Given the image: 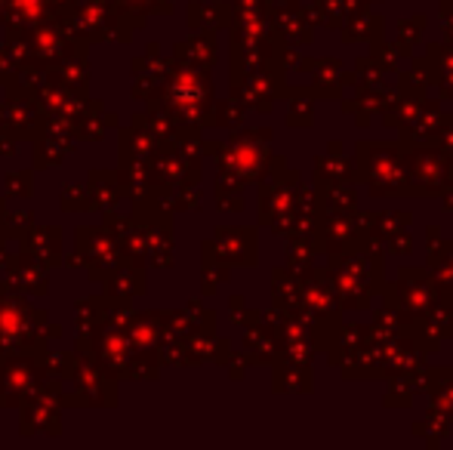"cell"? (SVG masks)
<instances>
[{"mask_svg":"<svg viewBox=\"0 0 453 450\" xmlns=\"http://www.w3.org/2000/svg\"><path fill=\"white\" fill-rule=\"evenodd\" d=\"M355 186H367L370 198H392L407 201L413 198L411 170H407V145L401 142H380V139H364L355 145L352 161Z\"/></svg>","mask_w":453,"mask_h":450,"instance_id":"cell-1","label":"cell"},{"mask_svg":"<svg viewBox=\"0 0 453 450\" xmlns=\"http://www.w3.org/2000/svg\"><path fill=\"white\" fill-rule=\"evenodd\" d=\"M330 278H334L336 300L342 309H370V300L382 290V253L376 250H352L336 259H327Z\"/></svg>","mask_w":453,"mask_h":450,"instance_id":"cell-2","label":"cell"},{"mask_svg":"<svg viewBox=\"0 0 453 450\" xmlns=\"http://www.w3.org/2000/svg\"><path fill=\"white\" fill-rule=\"evenodd\" d=\"M380 294L386 296V302H392L404 315L411 331H423V324L444 302L441 290L435 287V278L429 275V269H407V265L398 271L395 281L382 284Z\"/></svg>","mask_w":453,"mask_h":450,"instance_id":"cell-3","label":"cell"},{"mask_svg":"<svg viewBox=\"0 0 453 450\" xmlns=\"http://www.w3.org/2000/svg\"><path fill=\"white\" fill-rule=\"evenodd\" d=\"M453 155L432 142L407 145V170H411L413 198H438L450 186Z\"/></svg>","mask_w":453,"mask_h":450,"instance_id":"cell-4","label":"cell"},{"mask_svg":"<svg viewBox=\"0 0 453 450\" xmlns=\"http://www.w3.org/2000/svg\"><path fill=\"white\" fill-rule=\"evenodd\" d=\"M305 72H318L315 84H311V96L318 99H342L346 84H342V59L327 56V59H305L303 62Z\"/></svg>","mask_w":453,"mask_h":450,"instance_id":"cell-5","label":"cell"},{"mask_svg":"<svg viewBox=\"0 0 453 450\" xmlns=\"http://www.w3.org/2000/svg\"><path fill=\"white\" fill-rule=\"evenodd\" d=\"M382 28H386V22H382L380 12H373L370 6H364V10L352 12V16L346 19V25H342V43H355V41H376V37H382Z\"/></svg>","mask_w":453,"mask_h":450,"instance_id":"cell-6","label":"cell"},{"mask_svg":"<svg viewBox=\"0 0 453 450\" xmlns=\"http://www.w3.org/2000/svg\"><path fill=\"white\" fill-rule=\"evenodd\" d=\"M315 182H340V179H352L355 182V173H352V161L349 157H342V142L340 139H334V142L327 145V155H321L315 161Z\"/></svg>","mask_w":453,"mask_h":450,"instance_id":"cell-7","label":"cell"},{"mask_svg":"<svg viewBox=\"0 0 453 450\" xmlns=\"http://www.w3.org/2000/svg\"><path fill=\"white\" fill-rule=\"evenodd\" d=\"M315 4H318L315 12H318V19H321V25L324 28H334V31H340L352 12H358L367 6L364 0H315Z\"/></svg>","mask_w":453,"mask_h":450,"instance_id":"cell-8","label":"cell"},{"mask_svg":"<svg viewBox=\"0 0 453 450\" xmlns=\"http://www.w3.org/2000/svg\"><path fill=\"white\" fill-rule=\"evenodd\" d=\"M426 25H429V16H426V12H417V16L401 19L398 22V37H395V43H398V50L404 53V59H411L413 50L423 43Z\"/></svg>","mask_w":453,"mask_h":450,"instance_id":"cell-9","label":"cell"},{"mask_svg":"<svg viewBox=\"0 0 453 450\" xmlns=\"http://www.w3.org/2000/svg\"><path fill=\"white\" fill-rule=\"evenodd\" d=\"M417 395H419V373L392 377L388 379V392H386V398H382V404H386V408H411Z\"/></svg>","mask_w":453,"mask_h":450,"instance_id":"cell-10","label":"cell"},{"mask_svg":"<svg viewBox=\"0 0 453 450\" xmlns=\"http://www.w3.org/2000/svg\"><path fill=\"white\" fill-rule=\"evenodd\" d=\"M370 56L386 68V74H398L401 62H404V53L398 50V43H386V37L370 41Z\"/></svg>","mask_w":453,"mask_h":450,"instance_id":"cell-11","label":"cell"},{"mask_svg":"<svg viewBox=\"0 0 453 450\" xmlns=\"http://www.w3.org/2000/svg\"><path fill=\"white\" fill-rule=\"evenodd\" d=\"M355 78H358L355 87H370V90H376V87H386L388 74L373 56H364V59H358V65H355Z\"/></svg>","mask_w":453,"mask_h":450,"instance_id":"cell-12","label":"cell"},{"mask_svg":"<svg viewBox=\"0 0 453 450\" xmlns=\"http://www.w3.org/2000/svg\"><path fill=\"white\" fill-rule=\"evenodd\" d=\"M382 253H392V256L413 253V234L407 232V228H398V232L386 234V238H382Z\"/></svg>","mask_w":453,"mask_h":450,"instance_id":"cell-13","label":"cell"},{"mask_svg":"<svg viewBox=\"0 0 453 450\" xmlns=\"http://www.w3.org/2000/svg\"><path fill=\"white\" fill-rule=\"evenodd\" d=\"M299 103L293 105V111L287 114V120H290V124H311V120H315V105H311V90H303L299 93Z\"/></svg>","mask_w":453,"mask_h":450,"instance_id":"cell-14","label":"cell"},{"mask_svg":"<svg viewBox=\"0 0 453 450\" xmlns=\"http://www.w3.org/2000/svg\"><path fill=\"white\" fill-rule=\"evenodd\" d=\"M432 145H438V149H444L448 155H453V111L444 114V120L438 124L435 136H432Z\"/></svg>","mask_w":453,"mask_h":450,"instance_id":"cell-15","label":"cell"},{"mask_svg":"<svg viewBox=\"0 0 453 450\" xmlns=\"http://www.w3.org/2000/svg\"><path fill=\"white\" fill-rule=\"evenodd\" d=\"M438 16H441V22H444V31H448V37H444V41L453 43V0H441V6H438Z\"/></svg>","mask_w":453,"mask_h":450,"instance_id":"cell-16","label":"cell"},{"mask_svg":"<svg viewBox=\"0 0 453 450\" xmlns=\"http://www.w3.org/2000/svg\"><path fill=\"white\" fill-rule=\"evenodd\" d=\"M450 182H453V167H450Z\"/></svg>","mask_w":453,"mask_h":450,"instance_id":"cell-17","label":"cell"}]
</instances>
